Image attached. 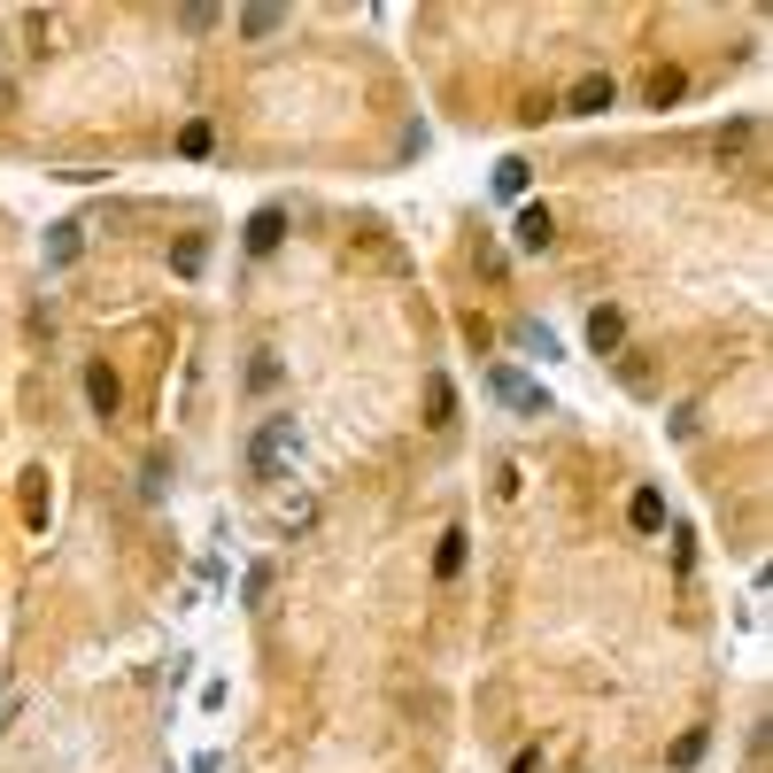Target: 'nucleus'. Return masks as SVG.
<instances>
[{"label": "nucleus", "mask_w": 773, "mask_h": 773, "mask_svg": "<svg viewBox=\"0 0 773 773\" xmlns=\"http://www.w3.org/2000/svg\"><path fill=\"white\" fill-rule=\"evenodd\" d=\"M681 93H688V70H673V62H657V70L642 78V101H650V109H673Z\"/></svg>", "instance_id": "nucleus-6"}, {"label": "nucleus", "mask_w": 773, "mask_h": 773, "mask_svg": "<svg viewBox=\"0 0 773 773\" xmlns=\"http://www.w3.org/2000/svg\"><path fill=\"white\" fill-rule=\"evenodd\" d=\"M464 557H472V534H464V526H449V534H442V549H434V573H442V581H457Z\"/></svg>", "instance_id": "nucleus-11"}, {"label": "nucleus", "mask_w": 773, "mask_h": 773, "mask_svg": "<svg viewBox=\"0 0 773 773\" xmlns=\"http://www.w3.org/2000/svg\"><path fill=\"white\" fill-rule=\"evenodd\" d=\"M178 155H209V125H186V132H178Z\"/></svg>", "instance_id": "nucleus-18"}, {"label": "nucleus", "mask_w": 773, "mask_h": 773, "mask_svg": "<svg viewBox=\"0 0 773 773\" xmlns=\"http://www.w3.org/2000/svg\"><path fill=\"white\" fill-rule=\"evenodd\" d=\"M170 264H178V279H194V271L209 264V248H201V240H178V248H170Z\"/></svg>", "instance_id": "nucleus-16"}, {"label": "nucleus", "mask_w": 773, "mask_h": 773, "mask_svg": "<svg viewBox=\"0 0 773 773\" xmlns=\"http://www.w3.org/2000/svg\"><path fill=\"white\" fill-rule=\"evenodd\" d=\"M487 395H495L503 410H518V418H549V395H542L526 371H511V364H495V371H487Z\"/></svg>", "instance_id": "nucleus-2"}, {"label": "nucleus", "mask_w": 773, "mask_h": 773, "mask_svg": "<svg viewBox=\"0 0 773 773\" xmlns=\"http://www.w3.org/2000/svg\"><path fill=\"white\" fill-rule=\"evenodd\" d=\"M16 704H23V696H16V688H8V681H0V720H8V712H16Z\"/></svg>", "instance_id": "nucleus-20"}, {"label": "nucleus", "mask_w": 773, "mask_h": 773, "mask_svg": "<svg viewBox=\"0 0 773 773\" xmlns=\"http://www.w3.org/2000/svg\"><path fill=\"white\" fill-rule=\"evenodd\" d=\"M495 194H526V162H518V155L495 162Z\"/></svg>", "instance_id": "nucleus-15"}, {"label": "nucleus", "mask_w": 773, "mask_h": 773, "mask_svg": "<svg viewBox=\"0 0 773 773\" xmlns=\"http://www.w3.org/2000/svg\"><path fill=\"white\" fill-rule=\"evenodd\" d=\"M549 240H557V217H549L542 201H534V209H518V248H526V256H542Z\"/></svg>", "instance_id": "nucleus-7"}, {"label": "nucleus", "mask_w": 773, "mask_h": 773, "mask_svg": "<svg viewBox=\"0 0 773 773\" xmlns=\"http://www.w3.org/2000/svg\"><path fill=\"white\" fill-rule=\"evenodd\" d=\"M47 503H54V487H47V472L31 464V472H23V526H47Z\"/></svg>", "instance_id": "nucleus-13"}, {"label": "nucleus", "mask_w": 773, "mask_h": 773, "mask_svg": "<svg viewBox=\"0 0 773 773\" xmlns=\"http://www.w3.org/2000/svg\"><path fill=\"white\" fill-rule=\"evenodd\" d=\"M279 240H287V209H279V201H264V209L248 217V256H271Z\"/></svg>", "instance_id": "nucleus-5"}, {"label": "nucleus", "mask_w": 773, "mask_h": 773, "mask_svg": "<svg viewBox=\"0 0 773 773\" xmlns=\"http://www.w3.org/2000/svg\"><path fill=\"white\" fill-rule=\"evenodd\" d=\"M626 526H634V534H657V526H665V495H657V487H634V503H626Z\"/></svg>", "instance_id": "nucleus-10"}, {"label": "nucleus", "mask_w": 773, "mask_h": 773, "mask_svg": "<svg viewBox=\"0 0 773 773\" xmlns=\"http://www.w3.org/2000/svg\"><path fill=\"white\" fill-rule=\"evenodd\" d=\"M426 426H434V434H449V426H457V387H449L442 371L426 379Z\"/></svg>", "instance_id": "nucleus-8"}, {"label": "nucleus", "mask_w": 773, "mask_h": 773, "mask_svg": "<svg viewBox=\"0 0 773 773\" xmlns=\"http://www.w3.org/2000/svg\"><path fill=\"white\" fill-rule=\"evenodd\" d=\"M295 457H303V426H295V418H264L256 442H248V472H256V479H279Z\"/></svg>", "instance_id": "nucleus-1"}, {"label": "nucleus", "mask_w": 773, "mask_h": 773, "mask_svg": "<svg viewBox=\"0 0 773 773\" xmlns=\"http://www.w3.org/2000/svg\"><path fill=\"white\" fill-rule=\"evenodd\" d=\"M618 101V86L604 78V70H588V78H573V93H565V117H604Z\"/></svg>", "instance_id": "nucleus-3"}, {"label": "nucleus", "mask_w": 773, "mask_h": 773, "mask_svg": "<svg viewBox=\"0 0 773 773\" xmlns=\"http://www.w3.org/2000/svg\"><path fill=\"white\" fill-rule=\"evenodd\" d=\"M704 751H712V735H704V727H688V735H681V743H673V766H696V759H704Z\"/></svg>", "instance_id": "nucleus-17"}, {"label": "nucleus", "mask_w": 773, "mask_h": 773, "mask_svg": "<svg viewBox=\"0 0 773 773\" xmlns=\"http://www.w3.org/2000/svg\"><path fill=\"white\" fill-rule=\"evenodd\" d=\"M279 23H287V8H248V16H240V31H248V39H271Z\"/></svg>", "instance_id": "nucleus-14"}, {"label": "nucleus", "mask_w": 773, "mask_h": 773, "mask_svg": "<svg viewBox=\"0 0 773 773\" xmlns=\"http://www.w3.org/2000/svg\"><path fill=\"white\" fill-rule=\"evenodd\" d=\"M588 348H596V356H618V348H626V317H618L612 303L588 317Z\"/></svg>", "instance_id": "nucleus-9"}, {"label": "nucleus", "mask_w": 773, "mask_h": 773, "mask_svg": "<svg viewBox=\"0 0 773 773\" xmlns=\"http://www.w3.org/2000/svg\"><path fill=\"white\" fill-rule=\"evenodd\" d=\"M78 248H86V225H54V232H47V271L78 264Z\"/></svg>", "instance_id": "nucleus-12"}, {"label": "nucleus", "mask_w": 773, "mask_h": 773, "mask_svg": "<svg viewBox=\"0 0 773 773\" xmlns=\"http://www.w3.org/2000/svg\"><path fill=\"white\" fill-rule=\"evenodd\" d=\"M86 403H93V418H117L125 410V379L109 364H86Z\"/></svg>", "instance_id": "nucleus-4"}, {"label": "nucleus", "mask_w": 773, "mask_h": 773, "mask_svg": "<svg viewBox=\"0 0 773 773\" xmlns=\"http://www.w3.org/2000/svg\"><path fill=\"white\" fill-rule=\"evenodd\" d=\"M511 773H542V751H518V759H511Z\"/></svg>", "instance_id": "nucleus-19"}]
</instances>
